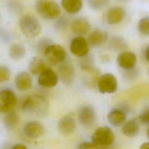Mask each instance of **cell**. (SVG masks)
<instances>
[{
	"mask_svg": "<svg viewBox=\"0 0 149 149\" xmlns=\"http://www.w3.org/2000/svg\"><path fill=\"white\" fill-rule=\"evenodd\" d=\"M148 73H149V70H148Z\"/></svg>",
	"mask_w": 149,
	"mask_h": 149,
	"instance_id": "obj_34",
	"label": "cell"
},
{
	"mask_svg": "<svg viewBox=\"0 0 149 149\" xmlns=\"http://www.w3.org/2000/svg\"><path fill=\"white\" fill-rule=\"evenodd\" d=\"M19 25L22 33L27 38H35L41 33V25L33 15L26 14L22 16L19 20Z\"/></svg>",
	"mask_w": 149,
	"mask_h": 149,
	"instance_id": "obj_3",
	"label": "cell"
},
{
	"mask_svg": "<svg viewBox=\"0 0 149 149\" xmlns=\"http://www.w3.org/2000/svg\"><path fill=\"white\" fill-rule=\"evenodd\" d=\"M106 39V34L103 31L95 30L88 35L87 41L91 45L99 46L104 44Z\"/></svg>",
	"mask_w": 149,
	"mask_h": 149,
	"instance_id": "obj_21",
	"label": "cell"
},
{
	"mask_svg": "<svg viewBox=\"0 0 149 149\" xmlns=\"http://www.w3.org/2000/svg\"><path fill=\"white\" fill-rule=\"evenodd\" d=\"M125 16V11L121 7L113 6L109 8L105 15L107 22L109 24L120 23Z\"/></svg>",
	"mask_w": 149,
	"mask_h": 149,
	"instance_id": "obj_13",
	"label": "cell"
},
{
	"mask_svg": "<svg viewBox=\"0 0 149 149\" xmlns=\"http://www.w3.org/2000/svg\"><path fill=\"white\" fill-rule=\"evenodd\" d=\"M58 126L60 132L65 135L72 134L74 131L76 127L75 121L70 116L62 117L59 120Z\"/></svg>",
	"mask_w": 149,
	"mask_h": 149,
	"instance_id": "obj_17",
	"label": "cell"
},
{
	"mask_svg": "<svg viewBox=\"0 0 149 149\" xmlns=\"http://www.w3.org/2000/svg\"><path fill=\"white\" fill-rule=\"evenodd\" d=\"M17 97L13 91L9 88H5L0 91V111L6 113L11 111L16 106Z\"/></svg>",
	"mask_w": 149,
	"mask_h": 149,
	"instance_id": "obj_7",
	"label": "cell"
},
{
	"mask_svg": "<svg viewBox=\"0 0 149 149\" xmlns=\"http://www.w3.org/2000/svg\"><path fill=\"white\" fill-rule=\"evenodd\" d=\"M126 119V113L123 111L118 109L112 110L107 115L108 122L113 126H121L125 123Z\"/></svg>",
	"mask_w": 149,
	"mask_h": 149,
	"instance_id": "obj_18",
	"label": "cell"
},
{
	"mask_svg": "<svg viewBox=\"0 0 149 149\" xmlns=\"http://www.w3.org/2000/svg\"><path fill=\"white\" fill-rule=\"evenodd\" d=\"M139 149H149V142H146L141 144Z\"/></svg>",
	"mask_w": 149,
	"mask_h": 149,
	"instance_id": "obj_32",
	"label": "cell"
},
{
	"mask_svg": "<svg viewBox=\"0 0 149 149\" xmlns=\"http://www.w3.org/2000/svg\"><path fill=\"white\" fill-rule=\"evenodd\" d=\"M43 53L47 60L53 65L63 62L66 57V51L58 44H51L45 48Z\"/></svg>",
	"mask_w": 149,
	"mask_h": 149,
	"instance_id": "obj_5",
	"label": "cell"
},
{
	"mask_svg": "<svg viewBox=\"0 0 149 149\" xmlns=\"http://www.w3.org/2000/svg\"><path fill=\"white\" fill-rule=\"evenodd\" d=\"M78 148L79 149H105L102 147H100L95 144L93 141L83 142L79 144Z\"/></svg>",
	"mask_w": 149,
	"mask_h": 149,
	"instance_id": "obj_28",
	"label": "cell"
},
{
	"mask_svg": "<svg viewBox=\"0 0 149 149\" xmlns=\"http://www.w3.org/2000/svg\"><path fill=\"white\" fill-rule=\"evenodd\" d=\"M89 22L84 18H78L73 20L71 24V30L73 33L81 36L87 34L90 30Z\"/></svg>",
	"mask_w": 149,
	"mask_h": 149,
	"instance_id": "obj_15",
	"label": "cell"
},
{
	"mask_svg": "<svg viewBox=\"0 0 149 149\" xmlns=\"http://www.w3.org/2000/svg\"><path fill=\"white\" fill-rule=\"evenodd\" d=\"M23 132L27 137L36 139L43 135L44 127L41 123L37 121H31L24 125Z\"/></svg>",
	"mask_w": 149,
	"mask_h": 149,
	"instance_id": "obj_11",
	"label": "cell"
},
{
	"mask_svg": "<svg viewBox=\"0 0 149 149\" xmlns=\"http://www.w3.org/2000/svg\"><path fill=\"white\" fill-rule=\"evenodd\" d=\"M48 107L47 99L40 95H32L23 102L22 110L30 114L40 116L44 115Z\"/></svg>",
	"mask_w": 149,
	"mask_h": 149,
	"instance_id": "obj_1",
	"label": "cell"
},
{
	"mask_svg": "<svg viewBox=\"0 0 149 149\" xmlns=\"http://www.w3.org/2000/svg\"><path fill=\"white\" fill-rule=\"evenodd\" d=\"M79 120L81 124L90 126L95 120V112L94 108L90 105L83 107L79 112Z\"/></svg>",
	"mask_w": 149,
	"mask_h": 149,
	"instance_id": "obj_12",
	"label": "cell"
},
{
	"mask_svg": "<svg viewBox=\"0 0 149 149\" xmlns=\"http://www.w3.org/2000/svg\"><path fill=\"white\" fill-rule=\"evenodd\" d=\"M11 149H27L26 146L21 143H17L15 144Z\"/></svg>",
	"mask_w": 149,
	"mask_h": 149,
	"instance_id": "obj_30",
	"label": "cell"
},
{
	"mask_svg": "<svg viewBox=\"0 0 149 149\" xmlns=\"http://www.w3.org/2000/svg\"><path fill=\"white\" fill-rule=\"evenodd\" d=\"M114 140L115 136L113 131L107 126L96 129L91 136V141L104 148L112 144Z\"/></svg>",
	"mask_w": 149,
	"mask_h": 149,
	"instance_id": "obj_4",
	"label": "cell"
},
{
	"mask_svg": "<svg viewBox=\"0 0 149 149\" xmlns=\"http://www.w3.org/2000/svg\"><path fill=\"white\" fill-rule=\"evenodd\" d=\"M35 8L38 14L46 19H54L61 14L59 4L54 0H37Z\"/></svg>",
	"mask_w": 149,
	"mask_h": 149,
	"instance_id": "obj_2",
	"label": "cell"
},
{
	"mask_svg": "<svg viewBox=\"0 0 149 149\" xmlns=\"http://www.w3.org/2000/svg\"><path fill=\"white\" fill-rule=\"evenodd\" d=\"M97 87L101 93H113L118 88L117 79L112 73H104L99 77L97 81Z\"/></svg>",
	"mask_w": 149,
	"mask_h": 149,
	"instance_id": "obj_6",
	"label": "cell"
},
{
	"mask_svg": "<svg viewBox=\"0 0 149 149\" xmlns=\"http://www.w3.org/2000/svg\"><path fill=\"white\" fill-rule=\"evenodd\" d=\"M109 2V0H88V4L92 9L98 10L105 7Z\"/></svg>",
	"mask_w": 149,
	"mask_h": 149,
	"instance_id": "obj_26",
	"label": "cell"
},
{
	"mask_svg": "<svg viewBox=\"0 0 149 149\" xmlns=\"http://www.w3.org/2000/svg\"><path fill=\"white\" fill-rule=\"evenodd\" d=\"M47 68V65L45 61L37 56L32 58L29 63L30 71L34 75L40 74Z\"/></svg>",
	"mask_w": 149,
	"mask_h": 149,
	"instance_id": "obj_19",
	"label": "cell"
},
{
	"mask_svg": "<svg viewBox=\"0 0 149 149\" xmlns=\"http://www.w3.org/2000/svg\"><path fill=\"white\" fill-rule=\"evenodd\" d=\"M15 84L16 87L19 90L26 91L29 90L32 86V78L28 72H22L16 76Z\"/></svg>",
	"mask_w": 149,
	"mask_h": 149,
	"instance_id": "obj_14",
	"label": "cell"
},
{
	"mask_svg": "<svg viewBox=\"0 0 149 149\" xmlns=\"http://www.w3.org/2000/svg\"><path fill=\"white\" fill-rule=\"evenodd\" d=\"M9 54L10 57L13 60H19L24 56L26 49L21 44H15L9 48Z\"/></svg>",
	"mask_w": 149,
	"mask_h": 149,
	"instance_id": "obj_23",
	"label": "cell"
},
{
	"mask_svg": "<svg viewBox=\"0 0 149 149\" xmlns=\"http://www.w3.org/2000/svg\"><path fill=\"white\" fill-rule=\"evenodd\" d=\"M5 114L3 120L5 126L9 129L15 127L19 122V118L17 113L15 111H11Z\"/></svg>",
	"mask_w": 149,
	"mask_h": 149,
	"instance_id": "obj_24",
	"label": "cell"
},
{
	"mask_svg": "<svg viewBox=\"0 0 149 149\" xmlns=\"http://www.w3.org/2000/svg\"><path fill=\"white\" fill-rule=\"evenodd\" d=\"M138 119L143 125H149V108L142 112L139 115Z\"/></svg>",
	"mask_w": 149,
	"mask_h": 149,
	"instance_id": "obj_29",
	"label": "cell"
},
{
	"mask_svg": "<svg viewBox=\"0 0 149 149\" xmlns=\"http://www.w3.org/2000/svg\"><path fill=\"white\" fill-rule=\"evenodd\" d=\"M10 77V72L6 66H0V82L5 83L9 80Z\"/></svg>",
	"mask_w": 149,
	"mask_h": 149,
	"instance_id": "obj_27",
	"label": "cell"
},
{
	"mask_svg": "<svg viewBox=\"0 0 149 149\" xmlns=\"http://www.w3.org/2000/svg\"><path fill=\"white\" fill-rule=\"evenodd\" d=\"M147 137H148V138L149 139V127H148V129L147 130Z\"/></svg>",
	"mask_w": 149,
	"mask_h": 149,
	"instance_id": "obj_33",
	"label": "cell"
},
{
	"mask_svg": "<svg viewBox=\"0 0 149 149\" xmlns=\"http://www.w3.org/2000/svg\"><path fill=\"white\" fill-rule=\"evenodd\" d=\"M137 58L136 55L130 51H123L117 57L118 65L126 70L133 69L136 63Z\"/></svg>",
	"mask_w": 149,
	"mask_h": 149,
	"instance_id": "obj_10",
	"label": "cell"
},
{
	"mask_svg": "<svg viewBox=\"0 0 149 149\" xmlns=\"http://www.w3.org/2000/svg\"><path fill=\"white\" fill-rule=\"evenodd\" d=\"M59 73L61 80L66 85L70 84L74 79V70L73 66L68 62L62 63L59 68Z\"/></svg>",
	"mask_w": 149,
	"mask_h": 149,
	"instance_id": "obj_16",
	"label": "cell"
},
{
	"mask_svg": "<svg viewBox=\"0 0 149 149\" xmlns=\"http://www.w3.org/2000/svg\"><path fill=\"white\" fill-rule=\"evenodd\" d=\"M62 8L70 14L78 13L82 8L81 0H61Z\"/></svg>",
	"mask_w": 149,
	"mask_h": 149,
	"instance_id": "obj_20",
	"label": "cell"
},
{
	"mask_svg": "<svg viewBox=\"0 0 149 149\" xmlns=\"http://www.w3.org/2000/svg\"><path fill=\"white\" fill-rule=\"evenodd\" d=\"M139 131L138 123L134 120H130L124 123L122 127V133L129 137L135 136Z\"/></svg>",
	"mask_w": 149,
	"mask_h": 149,
	"instance_id": "obj_22",
	"label": "cell"
},
{
	"mask_svg": "<svg viewBox=\"0 0 149 149\" xmlns=\"http://www.w3.org/2000/svg\"><path fill=\"white\" fill-rule=\"evenodd\" d=\"M87 40L82 36L73 38L70 43L69 49L74 55L78 57H84L89 51V45Z\"/></svg>",
	"mask_w": 149,
	"mask_h": 149,
	"instance_id": "obj_8",
	"label": "cell"
},
{
	"mask_svg": "<svg viewBox=\"0 0 149 149\" xmlns=\"http://www.w3.org/2000/svg\"><path fill=\"white\" fill-rule=\"evenodd\" d=\"M144 56H145L146 59L149 62V44L147 46V47L145 49Z\"/></svg>",
	"mask_w": 149,
	"mask_h": 149,
	"instance_id": "obj_31",
	"label": "cell"
},
{
	"mask_svg": "<svg viewBox=\"0 0 149 149\" xmlns=\"http://www.w3.org/2000/svg\"><path fill=\"white\" fill-rule=\"evenodd\" d=\"M59 76L52 69L47 68L42 72L38 79V84L44 87H54L58 84Z\"/></svg>",
	"mask_w": 149,
	"mask_h": 149,
	"instance_id": "obj_9",
	"label": "cell"
},
{
	"mask_svg": "<svg viewBox=\"0 0 149 149\" xmlns=\"http://www.w3.org/2000/svg\"><path fill=\"white\" fill-rule=\"evenodd\" d=\"M139 31L145 36H149V17L146 16L141 19L138 24Z\"/></svg>",
	"mask_w": 149,
	"mask_h": 149,
	"instance_id": "obj_25",
	"label": "cell"
}]
</instances>
